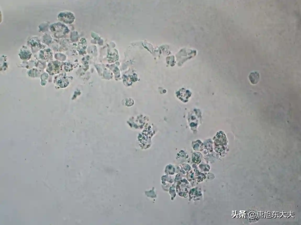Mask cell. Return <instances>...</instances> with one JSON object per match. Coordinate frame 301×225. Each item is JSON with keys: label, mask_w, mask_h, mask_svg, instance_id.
<instances>
[{"label": "cell", "mask_w": 301, "mask_h": 225, "mask_svg": "<svg viewBox=\"0 0 301 225\" xmlns=\"http://www.w3.org/2000/svg\"><path fill=\"white\" fill-rule=\"evenodd\" d=\"M249 78L251 83L253 84H256L259 81V74L257 72H251L249 76Z\"/></svg>", "instance_id": "obj_1"}]
</instances>
